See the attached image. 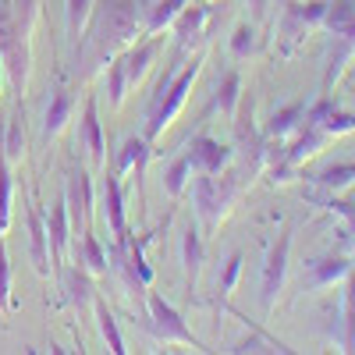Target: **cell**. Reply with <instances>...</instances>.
Wrapping results in <instances>:
<instances>
[{
	"label": "cell",
	"mask_w": 355,
	"mask_h": 355,
	"mask_svg": "<svg viewBox=\"0 0 355 355\" xmlns=\"http://www.w3.org/2000/svg\"><path fill=\"white\" fill-rule=\"evenodd\" d=\"M85 142H89V150H93V157H100V128H96L93 107H89V114H85Z\"/></svg>",
	"instance_id": "obj_1"
},
{
	"label": "cell",
	"mask_w": 355,
	"mask_h": 355,
	"mask_svg": "<svg viewBox=\"0 0 355 355\" xmlns=\"http://www.w3.org/2000/svg\"><path fill=\"white\" fill-rule=\"evenodd\" d=\"M107 210H110L114 231H121V199H117V185L114 182H107Z\"/></svg>",
	"instance_id": "obj_2"
},
{
	"label": "cell",
	"mask_w": 355,
	"mask_h": 355,
	"mask_svg": "<svg viewBox=\"0 0 355 355\" xmlns=\"http://www.w3.org/2000/svg\"><path fill=\"white\" fill-rule=\"evenodd\" d=\"M64 114H68V100L61 96V100L53 103V110L46 114V132H57V128H61V121H64Z\"/></svg>",
	"instance_id": "obj_3"
},
{
	"label": "cell",
	"mask_w": 355,
	"mask_h": 355,
	"mask_svg": "<svg viewBox=\"0 0 355 355\" xmlns=\"http://www.w3.org/2000/svg\"><path fill=\"white\" fill-rule=\"evenodd\" d=\"M100 320H103V338H110V348H114V352H125V348H121V338H117V331H114V320H110L107 309H100Z\"/></svg>",
	"instance_id": "obj_4"
},
{
	"label": "cell",
	"mask_w": 355,
	"mask_h": 355,
	"mask_svg": "<svg viewBox=\"0 0 355 355\" xmlns=\"http://www.w3.org/2000/svg\"><path fill=\"white\" fill-rule=\"evenodd\" d=\"M53 242H57V249L64 245V214L61 210H53Z\"/></svg>",
	"instance_id": "obj_5"
},
{
	"label": "cell",
	"mask_w": 355,
	"mask_h": 355,
	"mask_svg": "<svg viewBox=\"0 0 355 355\" xmlns=\"http://www.w3.org/2000/svg\"><path fill=\"white\" fill-rule=\"evenodd\" d=\"M0 302L8 306V263H4V249H0Z\"/></svg>",
	"instance_id": "obj_6"
}]
</instances>
